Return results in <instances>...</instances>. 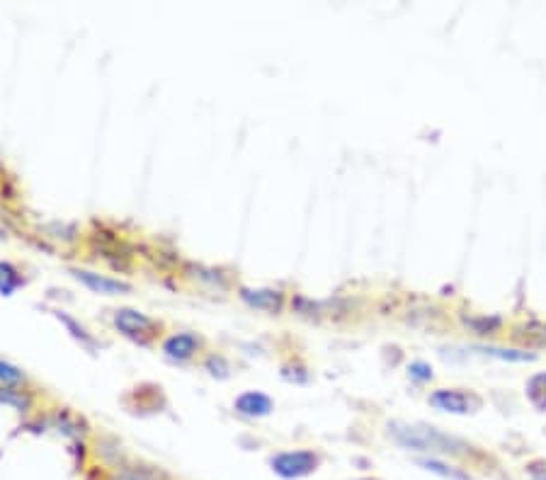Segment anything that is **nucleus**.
<instances>
[{"instance_id": "f257e3e1", "label": "nucleus", "mask_w": 546, "mask_h": 480, "mask_svg": "<svg viewBox=\"0 0 546 480\" xmlns=\"http://www.w3.org/2000/svg\"><path fill=\"white\" fill-rule=\"evenodd\" d=\"M386 434L401 449L415 451V454L437 456V459H486L479 449L466 439L437 430V427L420 425V422H389Z\"/></svg>"}, {"instance_id": "f03ea898", "label": "nucleus", "mask_w": 546, "mask_h": 480, "mask_svg": "<svg viewBox=\"0 0 546 480\" xmlns=\"http://www.w3.org/2000/svg\"><path fill=\"white\" fill-rule=\"evenodd\" d=\"M112 325H115L119 335L132 342H139V345H151L163 330L161 320L151 318L149 313L129 306H119L112 311Z\"/></svg>"}, {"instance_id": "7ed1b4c3", "label": "nucleus", "mask_w": 546, "mask_h": 480, "mask_svg": "<svg viewBox=\"0 0 546 480\" xmlns=\"http://www.w3.org/2000/svg\"><path fill=\"white\" fill-rule=\"evenodd\" d=\"M275 476L282 480H301L309 478L311 473H316L323 464V456L316 449H289V451H277L267 461Z\"/></svg>"}, {"instance_id": "20e7f679", "label": "nucleus", "mask_w": 546, "mask_h": 480, "mask_svg": "<svg viewBox=\"0 0 546 480\" xmlns=\"http://www.w3.org/2000/svg\"><path fill=\"white\" fill-rule=\"evenodd\" d=\"M207 340L199 333L192 330H180V333H170L161 340V352L163 357L170 359L175 364H190L197 357H202Z\"/></svg>"}, {"instance_id": "39448f33", "label": "nucleus", "mask_w": 546, "mask_h": 480, "mask_svg": "<svg viewBox=\"0 0 546 480\" xmlns=\"http://www.w3.org/2000/svg\"><path fill=\"white\" fill-rule=\"evenodd\" d=\"M428 400L432 408L452 415H471L483 408L481 396H476L474 391H466V388H437V391L430 393Z\"/></svg>"}, {"instance_id": "423d86ee", "label": "nucleus", "mask_w": 546, "mask_h": 480, "mask_svg": "<svg viewBox=\"0 0 546 480\" xmlns=\"http://www.w3.org/2000/svg\"><path fill=\"white\" fill-rule=\"evenodd\" d=\"M73 279H76L81 287L98 296H129L134 294V284L127 282V279L119 277H110V274H102L95 270H85V267H71L68 270Z\"/></svg>"}, {"instance_id": "0eeeda50", "label": "nucleus", "mask_w": 546, "mask_h": 480, "mask_svg": "<svg viewBox=\"0 0 546 480\" xmlns=\"http://www.w3.org/2000/svg\"><path fill=\"white\" fill-rule=\"evenodd\" d=\"M238 301L243 306H248L250 311H260V313H270V316H277V313L284 311L287 306V296L280 289H270V287H238Z\"/></svg>"}, {"instance_id": "6e6552de", "label": "nucleus", "mask_w": 546, "mask_h": 480, "mask_svg": "<svg viewBox=\"0 0 546 480\" xmlns=\"http://www.w3.org/2000/svg\"><path fill=\"white\" fill-rule=\"evenodd\" d=\"M275 410V400L263 391H243L233 400V413L248 417V420H260V417L272 415Z\"/></svg>"}, {"instance_id": "1a4fd4ad", "label": "nucleus", "mask_w": 546, "mask_h": 480, "mask_svg": "<svg viewBox=\"0 0 546 480\" xmlns=\"http://www.w3.org/2000/svg\"><path fill=\"white\" fill-rule=\"evenodd\" d=\"M47 425L66 439H83L88 434V422L83 417L73 415L71 410H56V413H51L47 417Z\"/></svg>"}, {"instance_id": "9d476101", "label": "nucleus", "mask_w": 546, "mask_h": 480, "mask_svg": "<svg viewBox=\"0 0 546 480\" xmlns=\"http://www.w3.org/2000/svg\"><path fill=\"white\" fill-rule=\"evenodd\" d=\"M112 480H170V473L153 464H146V461L129 459L127 464L112 471Z\"/></svg>"}, {"instance_id": "9b49d317", "label": "nucleus", "mask_w": 546, "mask_h": 480, "mask_svg": "<svg viewBox=\"0 0 546 480\" xmlns=\"http://www.w3.org/2000/svg\"><path fill=\"white\" fill-rule=\"evenodd\" d=\"M95 456H98V461L107 468V471H117L119 466H124L129 461V456L124 454L122 444L112 437L95 439Z\"/></svg>"}, {"instance_id": "f8f14e48", "label": "nucleus", "mask_w": 546, "mask_h": 480, "mask_svg": "<svg viewBox=\"0 0 546 480\" xmlns=\"http://www.w3.org/2000/svg\"><path fill=\"white\" fill-rule=\"evenodd\" d=\"M182 274H185L187 279H192V282L204 284V287H209V289H216V291L229 289V279H226V274H221V270H214V267H204V265H195V262H187Z\"/></svg>"}, {"instance_id": "ddd939ff", "label": "nucleus", "mask_w": 546, "mask_h": 480, "mask_svg": "<svg viewBox=\"0 0 546 480\" xmlns=\"http://www.w3.org/2000/svg\"><path fill=\"white\" fill-rule=\"evenodd\" d=\"M418 466H423L425 471L435 473V476L447 478V480H474L469 471L457 464H449L447 459H437V456H420Z\"/></svg>"}, {"instance_id": "4468645a", "label": "nucleus", "mask_w": 546, "mask_h": 480, "mask_svg": "<svg viewBox=\"0 0 546 480\" xmlns=\"http://www.w3.org/2000/svg\"><path fill=\"white\" fill-rule=\"evenodd\" d=\"M42 233L44 238L61 245H76L78 240H81V228L76 224H66V221H51V224H44Z\"/></svg>"}, {"instance_id": "2eb2a0df", "label": "nucleus", "mask_w": 546, "mask_h": 480, "mask_svg": "<svg viewBox=\"0 0 546 480\" xmlns=\"http://www.w3.org/2000/svg\"><path fill=\"white\" fill-rule=\"evenodd\" d=\"M54 316L61 320V325H64V328L68 330V333H71L73 340H76V342H81V345L85 347V350H88V352H95V350H98V340H95V337L90 335V330L85 328L83 323H78L76 318H73V316H68L66 311H56Z\"/></svg>"}, {"instance_id": "dca6fc26", "label": "nucleus", "mask_w": 546, "mask_h": 480, "mask_svg": "<svg viewBox=\"0 0 546 480\" xmlns=\"http://www.w3.org/2000/svg\"><path fill=\"white\" fill-rule=\"evenodd\" d=\"M22 287H25V274L20 272V267L0 260V296H13Z\"/></svg>"}, {"instance_id": "f3484780", "label": "nucleus", "mask_w": 546, "mask_h": 480, "mask_svg": "<svg viewBox=\"0 0 546 480\" xmlns=\"http://www.w3.org/2000/svg\"><path fill=\"white\" fill-rule=\"evenodd\" d=\"M0 388H15V391H27L30 388V376L15 364L0 359Z\"/></svg>"}, {"instance_id": "a211bd4d", "label": "nucleus", "mask_w": 546, "mask_h": 480, "mask_svg": "<svg viewBox=\"0 0 546 480\" xmlns=\"http://www.w3.org/2000/svg\"><path fill=\"white\" fill-rule=\"evenodd\" d=\"M0 403L10 405L17 413H32L37 400L30 391H15V388H0Z\"/></svg>"}, {"instance_id": "6ab92c4d", "label": "nucleus", "mask_w": 546, "mask_h": 480, "mask_svg": "<svg viewBox=\"0 0 546 480\" xmlns=\"http://www.w3.org/2000/svg\"><path fill=\"white\" fill-rule=\"evenodd\" d=\"M202 369L207 371V374L212 376V379H219V381L229 379V376H231L229 359H226L224 354H219V352H207V354H204V357H202Z\"/></svg>"}, {"instance_id": "aec40b11", "label": "nucleus", "mask_w": 546, "mask_h": 480, "mask_svg": "<svg viewBox=\"0 0 546 480\" xmlns=\"http://www.w3.org/2000/svg\"><path fill=\"white\" fill-rule=\"evenodd\" d=\"M527 398L537 410H546V371L542 374H534L527 381Z\"/></svg>"}, {"instance_id": "412c9836", "label": "nucleus", "mask_w": 546, "mask_h": 480, "mask_svg": "<svg viewBox=\"0 0 546 480\" xmlns=\"http://www.w3.org/2000/svg\"><path fill=\"white\" fill-rule=\"evenodd\" d=\"M476 352L486 354V357H498L505 362H534L532 352H517V350H500V347H474Z\"/></svg>"}, {"instance_id": "4be33fe9", "label": "nucleus", "mask_w": 546, "mask_h": 480, "mask_svg": "<svg viewBox=\"0 0 546 480\" xmlns=\"http://www.w3.org/2000/svg\"><path fill=\"white\" fill-rule=\"evenodd\" d=\"M464 323L471 325L479 335H491L493 330L500 328V318H464Z\"/></svg>"}, {"instance_id": "5701e85b", "label": "nucleus", "mask_w": 546, "mask_h": 480, "mask_svg": "<svg viewBox=\"0 0 546 480\" xmlns=\"http://www.w3.org/2000/svg\"><path fill=\"white\" fill-rule=\"evenodd\" d=\"M525 476L530 480H546V459H532L525 464Z\"/></svg>"}, {"instance_id": "b1692460", "label": "nucleus", "mask_w": 546, "mask_h": 480, "mask_svg": "<svg viewBox=\"0 0 546 480\" xmlns=\"http://www.w3.org/2000/svg\"><path fill=\"white\" fill-rule=\"evenodd\" d=\"M408 374H411V379H415V381H430L432 379V369L425 362H413L411 367H408Z\"/></svg>"}, {"instance_id": "393cba45", "label": "nucleus", "mask_w": 546, "mask_h": 480, "mask_svg": "<svg viewBox=\"0 0 546 480\" xmlns=\"http://www.w3.org/2000/svg\"><path fill=\"white\" fill-rule=\"evenodd\" d=\"M355 480H379V478H372V476H364V478H355Z\"/></svg>"}]
</instances>
